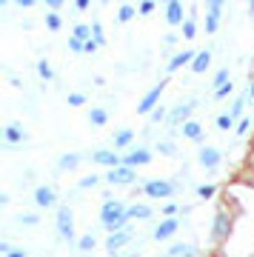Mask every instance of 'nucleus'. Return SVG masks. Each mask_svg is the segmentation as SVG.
<instances>
[{"label": "nucleus", "instance_id": "nucleus-1", "mask_svg": "<svg viewBox=\"0 0 254 257\" xmlns=\"http://www.w3.org/2000/svg\"><path fill=\"white\" fill-rule=\"evenodd\" d=\"M126 220H129V209L120 200H106L103 203V209H100V223H103L106 231L126 229Z\"/></svg>", "mask_w": 254, "mask_h": 257}, {"label": "nucleus", "instance_id": "nucleus-2", "mask_svg": "<svg viewBox=\"0 0 254 257\" xmlns=\"http://www.w3.org/2000/svg\"><path fill=\"white\" fill-rule=\"evenodd\" d=\"M194 106H197V97H189V100L177 103V106H174V111L166 117V123H169L172 128H177L180 123H186V120H189V114L194 111Z\"/></svg>", "mask_w": 254, "mask_h": 257}, {"label": "nucleus", "instance_id": "nucleus-3", "mask_svg": "<svg viewBox=\"0 0 254 257\" xmlns=\"http://www.w3.org/2000/svg\"><path fill=\"white\" fill-rule=\"evenodd\" d=\"M57 234L63 240L74 237V217H72V209L69 206H60L57 209Z\"/></svg>", "mask_w": 254, "mask_h": 257}, {"label": "nucleus", "instance_id": "nucleus-4", "mask_svg": "<svg viewBox=\"0 0 254 257\" xmlns=\"http://www.w3.org/2000/svg\"><path fill=\"white\" fill-rule=\"evenodd\" d=\"M135 172H132V166H114L109 175H106V180H109L111 186H129L135 183Z\"/></svg>", "mask_w": 254, "mask_h": 257}, {"label": "nucleus", "instance_id": "nucleus-5", "mask_svg": "<svg viewBox=\"0 0 254 257\" xmlns=\"http://www.w3.org/2000/svg\"><path fill=\"white\" fill-rule=\"evenodd\" d=\"M166 92V80H160L155 86V89H152V92L146 94L143 100H140V106H137V111H140V114H152V111H155V106H157V100H160V94Z\"/></svg>", "mask_w": 254, "mask_h": 257}, {"label": "nucleus", "instance_id": "nucleus-6", "mask_svg": "<svg viewBox=\"0 0 254 257\" xmlns=\"http://www.w3.org/2000/svg\"><path fill=\"white\" fill-rule=\"evenodd\" d=\"M146 194H149V197H155V200H160V197H172L174 186L166 183V180H152V183H146Z\"/></svg>", "mask_w": 254, "mask_h": 257}, {"label": "nucleus", "instance_id": "nucleus-7", "mask_svg": "<svg viewBox=\"0 0 254 257\" xmlns=\"http://www.w3.org/2000/svg\"><path fill=\"white\" fill-rule=\"evenodd\" d=\"M197 160H200V166H203V169H214V166H217L220 160H223V155H220V149L206 146V149H200Z\"/></svg>", "mask_w": 254, "mask_h": 257}, {"label": "nucleus", "instance_id": "nucleus-8", "mask_svg": "<svg viewBox=\"0 0 254 257\" xmlns=\"http://www.w3.org/2000/svg\"><path fill=\"white\" fill-rule=\"evenodd\" d=\"M228 231H231L228 214H226V211H217V214H214V226H211V234H214L217 240H223V237H228Z\"/></svg>", "mask_w": 254, "mask_h": 257}, {"label": "nucleus", "instance_id": "nucleus-9", "mask_svg": "<svg viewBox=\"0 0 254 257\" xmlns=\"http://www.w3.org/2000/svg\"><path fill=\"white\" fill-rule=\"evenodd\" d=\"M129 237H132V231L129 229H120V231H111L109 234V243H106V248H109V254H114V251H120V248L129 243Z\"/></svg>", "mask_w": 254, "mask_h": 257}, {"label": "nucleus", "instance_id": "nucleus-10", "mask_svg": "<svg viewBox=\"0 0 254 257\" xmlns=\"http://www.w3.org/2000/svg\"><path fill=\"white\" fill-rule=\"evenodd\" d=\"M91 163H97V166H114L120 163V157L117 152H109V149H97V152H91Z\"/></svg>", "mask_w": 254, "mask_h": 257}, {"label": "nucleus", "instance_id": "nucleus-11", "mask_svg": "<svg viewBox=\"0 0 254 257\" xmlns=\"http://www.w3.org/2000/svg\"><path fill=\"white\" fill-rule=\"evenodd\" d=\"M35 203L40 206V209L55 206V189H52V186H37L35 189Z\"/></svg>", "mask_w": 254, "mask_h": 257}, {"label": "nucleus", "instance_id": "nucleus-12", "mask_svg": "<svg viewBox=\"0 0 254 257\" xmlns=\"http://www.w3.org/2000/svg\"><path fill=\"white\" fill-rule=\"evenodd\" d=\"M152 160V152L146 146H140V149H132L126 155V166H143V163H149Z\"/></svg>", "mask_w": 254, "mask_h": 257}, {"label": "nucleus", "instance_id": "nucleus-13", "mask_svg": "<svg viewBox=\"0 0 254 257\" xmlns=\"http://www.w3.org/2000/svg\"><path fill=\"white\" fill-rule=\"evenodd\" d=\"M177 229H180V220H174V217H172V220H163V223H160L152 237H155V240H166V237H172Z\"/></svg>", "mask_w": 254, "mask_h": 257}, {"label": "nucleus", "instance_id": "nucleus-14", "mask_svg": "<svg viewBox=\"0 0 254 257\" xmlns=\"http://www.w3.org/2000/svg\"><path fill=\"white\" fill-rule=\"evenodd\" d=\"M166 20H169L172 26H177V23H186V20H183V3H180V0H169V9H166Z\"/></svg>", "mask_w": 254, "mask_h": 257}, {"label": "nucleus", "instance_id": "nucleus-15", "mask_svg": "<svg viewBox=\"0 0 254 257\" xmlns=\"http://www.w3.org/2000/svg\"><path fill=\"white\" fill-rule=\"evenodd\" d=\"M209 66H211V52L206 49V52H197V55H194V60H191V72H194V74H203Z\"/></svg>", "mask_w": 254, "mask_h": 257}, {"label": "nucleus", "instance_id": "nucleus-16", "mask_svg": "<svg viewBox=\"0 0 254 257\" xmlns=\"http://www.w3.org/2000/svg\"><path fill=\"white\" fill-rule=\"evenodd\" d=\"M169 257H200V248L191 246V243H177V246L169 248Z\"/></svg>", "mask_w": 254, "mask_h": 257}, {"label": "nucleus", "instance_id": "nucleus-17", "mask_svg": "<svg viewBox=\"0 0 254 257\" xmlns=\"http://www.w3.org/2000/svg\"><path fill=\"white\" fill-rule=\"evenodd\" d=\"M20 140H26V132L20 123H9L6 126V143H20Z\"/></svg>", "mask_w": 254, "mask_h": 257}, {"label": "nucleus", "instance_id": "nucleus-18", "mask_svg": "<svg viewBox=\"0 0 254 257\" xmlns=\"http://www.w3.org/2000/svg\"><path fill=\"white\" fill-rule=\"evenodd\" d=\"M183 135L189 140H200L203 138V126H200L197 120H186V123H183Z\"/></svg>", "mask_w": 254, "mask_h": 257}, {"label": "nucleus", "instance_id": "nucleus-19", "mask_svg": "<svg viewBox=\"0 0 254 257\" xmlns=\"http://www.w3.org/2000/svg\"><path fill=\"white\" fill-rule=\"evenodd\" d=\"M189 60H194V52H180V55H174L172 60H169V66H166V69H169V72H177V69H180V66H186Z\"/></svg>", "mask_w": 254, "mask_h": 257}, {"label": "nucleus", "instance_id": "nucleus-20", "mask_svg": "<svg viewBox=\"0 0 254 257\" xmlns=\"http://www.w3.org/2000/svg\"><path fill=\"white\" fill-rule=\"evenodd\" d=\"M220 15H223V9H209V15H206V32H209V35H214V32H217Z\"/></svg>", "mask_w": 254, "mask_h": 257}, {"label": "nucleus", "instance_id": "nucleus-21", "mask_svg": "<svg viewBox=\"0 0 254 257\" xmlns=\"http://www.w3.org/2000/svg\"><path fill=\"white\" fill-rule=\"evenodd\" d=\"M146 217H152V209L149 206H129V220H146Z\"/></svg>", "mask_w": 254, "mask_h": 257}, {"label": "nucleus", "instance_id": "nucleus-22", "mask_svg": "<svg viewBox=\"0 0 254 257\" xmlns=\"http://www.w3.org/2000/svg\"><path fill=\"white\" fill-rule=\"evenodd\" d=\"M80 160H83L80 155H63L60 160H57V169H60V172H66V169H74Z\"/></svg>", "mask_w": 254, "mask_h": 257}, {"label": "nucleus", "instance_id": "nucleus-23", "mask_svg": "<svg viewBox=\"0 0 254 257\" xmlns=\"http://www.w3.org/2000/svg\"><path fill=\"white\" fill-rule=\"evenodd\" d=\"M132 138H135V132H132V128H123V132H117V135H114V146H129V143H132Z\"/></svg>", "mask_w": 254, "mask_h": 257}, {"label": "nucleus", "instance_id": "nucleus-24", "mask_svg": "<svg viewBox=\"0 0 254 257\" xmlns=\"http://www.w3.org/2000/svg\"><path fill=\"white\" fill-rule=\"evenodd\" d=\"M91 26H86V23H77V26H74V32H72V37H77V40H83V43H86V40H91Z\"/></svg>", "mask_w": 254, "mask_h": 257}, {"label": "nucleus", "instance_id": "nucleus-25", "mask_svg": "<svg viewBox=\"0 0 254 257\" xmlns=\"http://www.w3.org/2000/svg\"><path fill=\"white\" fill-rule=\"evenodd\" d=\"M194 35H197L194 18H186V23H183V37H186V40H194Z\"/></svg>", "mask_w": 254, "mask_h": 257}, {"label": "nucleus", "instance_id": "nucleus-26", "mask_svg": "<svg viewBox=\"0 0 254 257\" xmlns=\"http://www.w3.org/2000/svg\"><path fill=\"white\" fill-rule=\"evenodd\" d=\"M89 120L94 123V126H103V123L109 120V114H106L103 109H91V111H89Z\"/></svg>", "mask_w": 254, "mask_h": 257}, {"label": "nucleus", "instance_id": "nucleus-27", "mask_svg": "<svg viewBox=\"0 0 254 257\" xmlns=\"http://www.w3.org/2000/svg\"><path fill=\"white\" fill-rule=\"evenodd\" d=\"M226 83H231V74H228V69H220V72L214 74V89H223Z\"/></svg>", "mask_w": 254, "mask_h": 257}, {"label": "nucleus", "instance_id": "nucleus-28", "mask_svg": "<svg viewBox=\"0 0 254 257\" xmlns=\"http://www.w3.org/2000/svg\"><path fill=\"white\" fill-rule=\"evenodd\" d=\"M37 74H40L43 80H52V77H55V72H52V66L46 63V60H37Z\"/></svg>", "mask_w": 254, "mask_h": 257}, {"label": "nucleus", "instance_id": "nucleus-29", "mask_svg": "<svg viewBox=\"0 0 254 257\" xmlns=\"http://www.w3.org/2000/svg\"><path fill=\"white\" fill-rule=\"evenodd\" d=\"M135 15H137V12L132 9V6H120V12H117V20H120V23H129V20L135 18Z\"/></svg>", "mask_w": 254, "mask_h": 257}, {"label": "nucleus", "instance_id": "nucleus-30", "mask_svg": "<svg viewBox=\"0 0 254 257\" xmlns=\"http://www.w3.org/2000/svg\"><path fill=\"white\" fill-rule=\"evenodd\" d=\"M231 126H234V117H231V114H220V117H217V128H220V132H228Z\"/></svg>", "mask_w": 254, "mask_h": 257}, {"label": "nucleus", "instance_id": "nucleus-31", "mask_svg": "<svg viewBox=\"0 0 254 257\" xmlns=\"http://www.w3.org/2000/svg\"><path fill=\"white\" fill-rule=\"evenodd\" d=\"M77 248H80V251H91V248H94V234H86V237H80Z\"/></svg>", "mask_w": 254, "mask_h": 257}, {"label": "nucleus", "instance_id": "nucleus-32", "mask_svg": "<svg viewBox=\"0 0 254 257\" xmlns=\"http://www.w3.org/2000/svg\"><path fill=\"white\" fill-rule=\"evenodd\" d=\"M157 152L166 155V157H172L174 155V143H172V140H163V143H157Z\"/></svg>", "mask_w": 254, "mask_h": 257}, {"label": "nucleus", "instance_id": "nucleus-33", "mask_svg": "<svg viewBox=\"0 0 254 257\" xmlns=\"http://www.w3.org/2000/svg\"><path fill=\"white\" fill-rule=\"evenodd\" d=\"M91 35H94V40H97L100 46H103V43H106V37H103V26H100L97 20H94V23H91Z\"/></svg>", "mask_w": 254, "mask_h": 257}, {"label": "nucleus", "instance_id": "nucleus-34", "mask_svg": "<svg viewBox=\"0 0 254 257\" xmlns=\"http://www.w3.org/2000/svg\"><path fill=\"white\" fill-rule=\"evenodd\" d=\"M243 106H245V97H237L234 106H231V111H228V114H231V117H240V114H243Z\"/></svg>", "mask_w": 254, "mask_h": 257}, {"label": "nucleus", "instance_id": "nucleus-35", "mask_svg": "<svg viewBox=\"0 0 254 257\" xmlns=\"http://www.w3.org/2000/svg\"><path fill=\"white\" fill-rule=\"evenodd\" d=\"M69 49H72V52H77V55H80L83 49H86V43H83V40H77V37H69Z\"/></svg>", "mask_w": 254, "mask_h": 257}, {"label": "nucleus", "instance_id": "nucleus-36", "mask_svg": "<svg viewBox=\"0 0 254 257\" xmlns=\"http://www.w3.org/2000/svg\"><path fill=\"white\" fill-rule=\"evenodd\" d=\"M18 220L23 223V226H37V223H40V220H37V214H20Z\"/></svg>", "mask_w": 254, "mask_h": 257}, {"label": "nucleus", "instance_id": "nucleus-37", "mask_svg": "<svg viewBox=\"0 0 254 257\" xmlns=\"http://www.w3.org/2000/svg\"><path fill=\"white\" fill-rule=\"evenodd\" d=\"M97 180H100L97 175H89V177H83V180H80V189H91V186H97Z\"/></svg>", "mask_w": 254, "mask_h": 257}, {"label": "nucleus", "instance_id": "nucleus-38", "mask_svg": "<svg viewBox=\"0 0 254 257\" xmlns=\"http://www.w3.org/2000/svg\"><path fill=\"white\" fill-rule=\"evenodd\" d=\"M211 194H214V186H200L197 189V197H203V200H209Z\"/></svg>", "mask_w": 254, "mask_h": 257}, {"label": "nucleus", "instance_id": "nucleus-39", "mask_svg": "<svg viewBox=\"0 0 254 257\" xmlns=\"http://www.w3.org/2000/svg\"><path fill=\"white\" fill-rule=\"evenodd\" d=\"M149 117H152V123H160V120H166L169 114H166V109H155L152 114H149Z\"/></svg>", "mask_w": 254, "mask_h": 257}, {"label": "nucleus", "instance_id": "nucleus-40", "mask_svg": "<svg viewBox=\"0 0 254 257\" xmlns=\"http://www.w3.org/2000/svg\"><path fill=\"white\" fill-rule=\"evenodd\" d=\"M248 128H251V120H248V117H243L240 123H237V135H245Z\"/></svg>", "mask_w": 254, "mask_h": 257}, {"label": "nucleus", "instance_id": "nucleus-41", "mask_svg": "<svg viewBox=\"0 0 254 257\" xmlns=\"http://www.w3.org/2000/svg\"><path fill=\"white\" fill-rule=\"evenodd\" d=\"M46 23H49V29H60V18H57V15H46Z\"/></svg>", "mask_w": 254, "mask_h": 257}, {"label": "nucleus", "instance_id": "nucleus-42", "mask_svg": "<svg viewBox=\"0 0 254 257\" xmlns=\"http://www.w3.org/2000/svg\"><path fill=\"white\" fill-rule=\"evenodd\" d=\"M83 103H86V97H83V94H69V106H83Z\"/></svg>", "mask_w": 254, "mask_h": 257}, {"label": "nucleus", "instance_id": "nucleus-43", "mask_svg": "<svg viewBox=\"0 0 254 257\" xmlns=\"http://www.w3.org/2000/svg\"><path fill=\"white\" fill-rule=\"evenodd\" d=\"M152 9H155L152 0H143V3H140V15H152Z\"/></svg>", "mask_w": 254, "mask_h": 257}, {"label": "nucleus", "instance_id": "nucleus-44", "mask_svg": "<svg viewBox=\"0 0 254 257\" xmlns=\"http://www.w3.org/2000/svg\"><path fill=\"white\" fill-rule=\"evenodd\" d=\"M97 40H86V49H83V52H86V55H94V52H97Z\"/></svg>", "mask_w": 254, "mask_h": 257}, {"label": "nucleus", "instance_id": "nucleus-45", "mask_svg": "<svg viewBox=\"0 0 254 257\" xmlns=\"http://www.w3.org/2000/svg\"><path fill=\"white\" fill-rule=\"evenodd\" d=\"M231 89H234V83H226V86H223V89H217L214 94H217V97H226V94L231 92Z\"/></svg>", "mask_w": 254, "mask_h": 257}, {"label": "nucleus", "instance_id": "nucleus-46", "mask_svg": "<svg viewBox=\"0 0 254 257\" xmlns=\"http://www.w3.org/2000/svg\"><path fill=\"white\" fill-rule=\"evenodd\" d=\"M40 3H46V6H52V9H60V6H63V0H40Z\"/></svg>", "mask_w": 254, "mask_h": 257}, {"label": "nucleus", "instance_id": "nucleus-47", "mask_svg": "<svg viewBox=\"0 0 254 257\" xmlns=\"http://www.w3.org/2000/svg\"><path fill=\"white\" fill-rule=\"evenodd\" d=\"M206 3H209V9H223L226 0H206Z\"/></svg>", "mask_w": 254, "mask_h": 257}, {"label": "nucleus", "instance_id": "nucleus-48", "mask_svg": "<svg viewBox=\"0 0 254 257\" xmlns=\"http://www.w3.org/2000/svg\"><path fill=\"white\" fill-rule=\"evenodd\" d=\"M15 3H18V6H23V9H29V6H35L37 0H15Z\"/></svg>", "mask_w": 254, "mask_h": 257}, {"label": "nucleus", "instance_id": "nucleus-49", "mask_svg": "<svg viewBox=\"0 0 254 257\" xmlns=\"http://www.w3.org/2000/svg\"><path fill=\"white\" fill-rule=\"evenodd\" d=\"M74 6L77 9H89V0H74Z\"/></svg>", "mask_w": 254, "mask_h": 257}, {"label": "nucleus", "instance_id": "nucleus-50", "mask_svg": "<svg viewBox=\"0 0 254 257\" xmlns=\"http://www.w3.org/2000/svg\"><path fill=\"white\" fill-rule=\"evenodd\" d=\"M9 257H26V251H9Z\"/></svg>", "mask_w": 254, "mask_h": 257}, {"label": "nucleus", "instance_id": "nucleus-51", "mask_svg": "<svg viewBox=\"0 0 254 257\" xmlns=\"http://www.w3.org/2000/svg\"><path fill=\"white\" fill-rule=\"evenodd\" d=\"M248 94H251V97H254V80H251V86H248Z\"/></svg>", "mask_w": 254, "mask_h": 257}, {"label": "nucleus", "instance_id": "nucleus-52", "mask_svg": "<svg viewBox=\"0 0 254 257\" xmlns=\"http://www.w3.org/2000/svg\"><path fill=\"white\" fill-rule=\"evenodd\" d=\"M6 3H9V0H0V6H6Z\"/></svg>", "mask_w": 254, "mask_h": 257}, {"label": "nucleus", "instance_id": "nucleus-53", "mask_svg": "<svg viewBox=\"0 0 254 257\" xmlns=\"http://www.w3.org/2000/svg\"><path fill=\"white\" fill-rule=\"evenodd\" d=\"M248 3H254V0H248Z\"/></svg>", "mask_w": 254, "mask_h": 257}, {"label": "nucleus", "instance_id": "nucleus-54", "mask_svg": "<svg viewBox=\"0 0 254 257\" xmlns=\"http://www.w3.org/2000/svg\"><path fill=\"white\" fill-rule=\"evenodd\" d=\"M166 3H169V0H166Z\"/></svg>", "mask_w": 254, "mask_h": 257}]
</instances>
